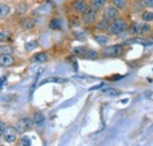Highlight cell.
I'll return each mask as SVG.
<instances>
[{
    "label": "cell",
    "instance_id": "7c38bea8",
    "mask_svg": "<svg viewBox=\"0 0 153 146\" xmlns=\"http://www.w3.org/2000/svg\"><path fill=\"white\" fill-rule=\"evenodd\" d=\"M90 7H92L94 11H100V10H102L104 7H105V5H106V0H91L90 1Z\"/></svg>",
    "mask_w": 153,
    "mask_h": 146
},
{
    "label": "cell",
    "instance_id": "f546056e",
    "mask_svg": "<svg viewBox=\"0 0 153 146\" xmlns=\"http://www.w3.org/2000/svg\"><path fill=\"white\" fill-rule=\"evenodd\" d=\"M6 81H7V77H6V75H2V77L0 78V89L4 87V85L6 84Z\"/></svg>",
    "mask_w": 153,
    "mask_h": 146
},
{
    "label": "cell",
    "instance_id": "5b68a950",
    "mask_svg": "<svg viewBox=\"0 0 153 146\" xmlns=\"http://www.w3.org/2000/svg\"><path fill=\"white\" fill-rule=\"evenodd\" d=\"M32 126H33V120H31L30 118H20L16 124V130L18 133H24L28 131Z\"/></svg>",
    "mask_w": 153,
    "mask_h": 146
},
{
    "label": "cell",
    "instance_id": "ac0fdd59",
    "mask_svg": "<svg viewBox=\"0 0 153 146\" xmlns=\"http://www.w3.org/2000/svg\"><path fill=\"white\" fill-rule=\"evenodd\" d=\"M108 25H110V21H107V20H105V19H101V20L97 24L96 30H98V31H106L107 27H108Z\"/></svg>",
    "mask_w": 153,
    "mask_h": 146
},
{
    "label": "cell",
    "instance_id": "83f0119b",
    "mask_svg": "<svg viewBox=\"0 0 153 146\" xmlns=\"http://www.w3.org/2000/svg\"><path fill=\"white\" fill-rule=\"evenodd\" d=\"M140 4L144 7H153V0H140Z\"/></svg>",
    "mask_w": 153,
    "mask_h": 146
},
{
    "label": "cell",
    "instance_id": "5bb4252c",
    "mask_svg": "<svg viewBox=\"0 0 153 146\" xmlns=\"http://www.w3.org/2000/svg\"><path fill=\"white\" fill-rule=\"evenodd\" d=\"M47 60H48V55L45 52H39L33 55V58H32V61H34V63H45Z\"/></svg>",
    "mask_w": 153,
    "mask_h": 146
},
{
    "label": "cell",
    "instance_id": "1f68e13d",
    "mask_svg": "<svg viewBox=\"0 0 153 146\" xmlns=\"http://www.w3.org/2000/svg\"><path fill=\"white\" fill-rule=\"evenodd\" d=\"M6 39H7V34L4 33V32H0V42L6 41Z\"/></svg>",
    "mask_w": 153,
    "mask_h": 146
},
{
    "label": "cell",
    "instance_id": "2e32d148",
    "mask_svg": "<svg viewBox=\"0 0 153 146\" xmlns=\"http://www.w3.org/2000/svg\"><path fill=\"white\" fill-rule=\"evenodd\" d=\"M86 47L84 46H76L72 50V53L76 55V57H79V58H84L85 57V53H86Z\"/></svg>",
    "mask_w": 153,
    "mask_h": 146
},
{
    "label": "cell",
    "instance_id": "484cf974",
    "mask_svg": "<svg viewBox=\"0 0 153 146\" xmlns=\"http://www.w3.org/2000/svg\"><path fill=\"white\" fill-rule=\"evenodd\" d=\"M25 47H26V51H32V50H34V48L38 47V42L36 40L34 41H30V42H27L25 45Z\"/></svg>",
    "mask_w": 153,
    "mask_h": 146
},
{
    "label": "cell",
    "instance_id": "4dcf8cb0",
    "mask_svg": "<svg viewBox=\"0 0 153 146\" xmlns=\"http://www.w3.org/2000/svg\"><path fill=\"white\" fill-rule=\"evenodd\" d=\"M145 97H146L147 99H150L151 101H153V91H147V92H145Z\"/></svg>",
    "mask_w": 153,
    "mask_h": 146
},
{
    "label": "cell",
    "instance_id": "e0dca14e",
    "mask_svg": "<svg viewBox=\"0 0 153 146\" xmlns=\"http://www.w3.org/2000/svg\"><path fill=\"white\" fill-rule=\"evenodd\" d=\"M44 120H45V117H44V114L41 112H36L34 113V115H33V124L41 125L44 123Z\"/></svg>",
    "mask_w": 153,
    "mask_h": 146
},
{
    "label": "cell",
    "instance_id": "3957f363",
    "mask_svg": "<svg viewBox=\"0 0 153 146\" xmlns=\"http://www.w3.org/2000/svg\"><path fill=\"white\" fill-rule=\"evenodd\" d=\"M124 53V48L121 45H111V46H105L101 48L100 54L105 58H118Z\"/></svg>",
    "mask_w": 153,
    "mask_h": 146
},
{
    "label": "cell",
    "instance_id": "7a4b0ae2",
    "mask_svg": "<svg viewBox=\"0 0 153 146\" xmlns=\"http://www.w3.org/2000/svg\"><path fill=\"white\" fill-rule=\"evenodd\" d=\"M151 30V26L150 24L147 22H144V21H134L131 24V26L128 27V32L131 34H134V36H141V34H145L147 32H150Z\"/></svg>",
    "mask_w": 153,
    "mask_h": 146
},
{
    "label": "cell",
    "instance_id": "44dd1931",
    "mask_svg": "<svg viewBox=\"0 0 153 146\" xmlns=\"http://www.w3.org/2000/svg\"><path fill=\"white\" fill-rule=\"evenodd\" d=\"M141 20L144 22H151L153 21V12L152 11H145L141 14Z\"/></svg>",
    "mask_w": 153,
    "mask_h": 146
},
{
    "label": "cell",
    "instance_id": "4fadbf2b",
    "mask_svg": "<svg viewBox=\"0 0 153 146\" xmlns=\"http://www.w3.org/2000/svg\"><path fill=\"white\" fill-rule=\"evenodd\" d=\"M34 25H36V22L32 18H24L21 20V27L24 30H31L34 27Z\"/></svg>",
    "mask_w": 153,
    "mask_h": 146
},
{
    "label": "cell",
    "instance_id": "9c48e42d",
    "mask_svg": "<svg viewBox=\"0 0 153 146\" xmlns=\"http://www.w3.org/2000/svg\"><path fill=\"white\" fill-rule=\"evenodd\" d=\"M14 64V58L12 54H2L0 55V66L1 67H10Z\"/></svg>",
    "mask_w": 153,
    "mask_h": 146
},
{
    "label": "cell",
    "instance_id": "603a6c76",
    "mask_svg": "<svg viewBox=\"0 0 153 146\" xmlns=\"http://www.w3.org/2000/svg\"><path fill=\"white\" fill-rule=\"evenodd\" d=\"M112 4L118 10H124L127 5V0H112Z\"/></svg>",
    "mask_w": 153,
    "mask_h": 146
},
{
    "label": "cell",
    "instance_id": "cb8c5ba5",
    "mask_svg": "<svg viewBox=\"0 0 153 146\" xmlns=\"http://www.w3.org/2000/svg\"><path fill=\"white\" fill-rule=\"evenodd\" d=\"M98 52L97 51H94V50H91V48H87L86 50V53H85V59H97L98 58Z\"/></svg>",
    "mask_w": 153,
    "mask_h": 146
},
{
    "label": "cell",
    "instance_id": "8fae6325",
    "mask_svg": "<svg viewBox=\"0 0 153 146\" xmlns=\"http://www.w3.org/2000/svg\"><path fill=\"white\" fill-rule=\"evenodd\" d=\"M127 42L128 44H140V45H144V46H150V45L153 44L152 40H149V39H145V38H139V36L130 39Z\"/></svg>",
    "mask_w": 153,
    "mask_h": 146
},
{
    "label": "cell",
    "instance_id": "4316f807",
    "mask_svg": "<svg viewBox=\"0 0 153 146\" xmlns=\"http://www.w3.org/2000/svg\"><path fill=\"white\" fill-rule=\"evenodd\" d=\"M20 146H31V139L28 137H22L20 139Z\"/></svg>",
    "mask_w": 153,
    "mask_h": 146
},
{
    "label": "cell",
    "instance_id": "9a60e30c",
    "mask_svg": "<svg viewBox=\"0 0 153 146\" xmlns=\"http://www.w3.org/2000/svg\"><path fill=\"white\" fill-rule=\"evenodd\" d=\"M11 13V7L6 4H0V19L6 18Z\"/></svg>",
    "mask_w": 153,
    "mask_h": 146
},
{
    "label": "cell",
    "instance_id": "30bf717a",
    "mask_svg": "<svg viewBox=\"0 0 153 146\" xmlns=\"http://www.w3.org/2000/svg\"><path fill=\"white\" fill-rule=\"evenodd\" d=\"M66 81H67V79H65V78H61V77H56V75H53V77H48V78L44 79V80L40 83V85H45V84H50V83L62 84V83H66Z\"/></svg>",
    "mask_w": 153,
    "mask_h": 146
},
{
    "label": "cell",
    "instance_id": "277c9868",
    "mask_svg": "<svg viewBox=\"0 0 153 146\" xmlns=\"http://www.w3.org/2000/svg\"><path fill=\"white\" fill-rule=\"evenodd\" d=\"M82 17H81V21L85 24V25H87V26H90V25H93L94 22L97 21V11H94L92 7H90L88 6V8L81 14Z\"/></svg>",
    "mask_w": 153,
    "mask_h": 146
},
{
    "label": "cell",
    "instance_id": "ffe728a7",
    "mask_svg": "<svg viewBox=\"0 0 153 146\" xmlns=\"http://www.w3.org/2000/svg\"><path fill=\"white\" fill-rule=\"evenodd\" d=\"M102 93L106 94V95H112V97H117L120 94V91L117 90L114 87H108V89H104L102 90Z\"/></svg>",
    "mask_w": 153,
    "mask_h": 146
},
{
    "label": "cell",
    "instance_id": "7402d4cb",
    "mask_svg": "<svg viewBox=\"0 0 153 146\" xmlns=\"http://www.w3.org/2000/svg\"><path fill=\"white\" fill-rule=\"evenodd\" d=\"M13 47H11L10 45H1L0 46V55L2 54H12L13 53Z\"/></svg>",
    "mask_w": 153,
    "mask_h": 146
},
{
    "label": "cell",
    "instance_id": "d4e9b609",
    "mask_svg": "<svg viewBox=\"0 0 153 146\" xmlns=\"http://www.w3.org/2000/svg\"><path fill=\"white\" fill-rule=\"evenodd\" d=\"M94 38H96L97 42L99 45H101V46H105L107 44V41H108V38L106 36H96Z\"/></svg>",
    "mask_w": 153,
    "mask_h": 146
},
{
    "label": "cell",
    "instance_id": "f1b7e54d",
    "mask_svg": "<svg viewBox=\"0 0 153 146\" xmlns=\"http://www.w3.org/2000/svg\"><path fill=\"white\" fill-rule=\"evenodd\" d=\"M80 24V20L78 17H74V18H72L70 20V25H71V27H73V26H78Z\"/></svg>",
    "mask_w": 153,
    "mask_h": 146
},
{
    "label": "cell",
    "instance_id": "52a82bcc",
    "mask_svg": "<svg viewBox=\"0 0 153 146\" xmlns=\"http://www.w3.org/2000/svg\"><path fill=\"white\" fill-rule=\"evenodd\" d=\"M118 17H119V11H118V8L114 7V6H108L102 12V19H105V20H107L110 22L113 21Z\"/></svg>",
    "mask_w": 153,
    "mask_h": 146
},
{
    "label": "cell",
    "instance_id": "ba28073f",
    "mask_svg": "<svg viewBox=\"0 0 153 146\" xmlns=\"http://www.w3.org/2000/svg\"><path fill=\"white\" fill-rule=\"evenodd\" d=\"M72 6L76 14H82L88 8V4L85 0H74Z\"/></svg>",
    "mask_w": 153,
    "mask_h": 146
},
{
    "label": "cell",
    "instance_id": "6da1fadb",
    "mask_svg": "<svg viewBox=\"0 0 153 146\" xmlns=\"http://www.w3.org/2000/svg\"><path fill=\"white\" fill-rule=\"evenodd\" d=\"M127 30V24L124 21V19L118 18L114 19L113 21L110 22L106 32L110 34V36H117V34H120L123 32H125Z\"/></svg>",
    "mask_w": 153,
    "mask_h": 146
},
{
    "label": "cell",
    "instance_id": "d6a6232c",
    "mask_svg": "<svg viewBox=\"0 0 153 146\" xmlns=\"http://www.w3.org/2000/svg\"><path fill=\"white\" fill-rule=\"evenodd\" d=\"M5 124L2 123V121H0V137L2 136V133H4V131H5Z\"/></svg>",
    "mask_w": 153,
    "mask_h": 146
},
{
    "label": "cell",
    "instance_id": "d6986e66",
    "mask_svg": "<svg viewBox=\"0 0 153 146\" xmlns=\"http://www.w3.org/2000/svg\"><path fill=\"white\" fill-rule=\"evenodd\" d=\"M50 28L52 30H60L61 28V20L59 18H54L50 21Z\"/></svg>",
    "mask_w": 153,
    "mask_h": 146
},
{
    "label": "cell",
    "instance_id": "8992f818",
    "mask_svg": "<svg viewBox=\"0 0 153 146\" xmlns=\"http://www.w3.org/2000/svg\"><path fill=\"white\" fill-rule=\"evenodd\" d=\"M2 137H4L5 142H7V143H14L17 140L18 132H17L16 127H13V126H6L4 133H2Z\"/></svg>",
    "mask_w": 153,
    "mask_h": 146
}]
</instances>
